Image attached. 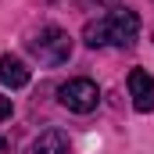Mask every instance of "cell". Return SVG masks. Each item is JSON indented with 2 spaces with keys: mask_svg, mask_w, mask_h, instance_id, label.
I'll return each mask as SVG.
<instances>
[{
  "mask_svg": "<svg viewBox=\"0 0 154 154\" xmlns=\"http://www.w3.org/2000/svg\"><path fill=\"white\" fill-rule=\"evenodd\" d=\"M136 36H140V18H136V11L118 7L115 14H108V43H115V47H133Z\"/></svg>",
  "mask_w": 154,
  "mask_h": 154,
  "instance_id": "obj_3",
  "label": "cell"
},
{
  "mask_svg": "<svg viewBox=\"0 0 154 154\" xmlns=\"http://www.w3.org/2000/svg\"><path fill=\"white\" fill-rule=\"evenodd\" d=\"M82 39H86L90 47H104V43H108V18L86 22V29H82Z\"/></svg>",
  "mask_w": 154,
  "mask_h": 154,
  "instance_id": "obj_7",
  "label": "cell"
},
{
  "mask_svg": "<svg viewBox=\"0 0 154 154\" xmlns=\"http://www.w3.org/2000/svg\"><path fill=\"white\" fill-rule=\"evenodd\" d=\"M57 100H61V108H68V111H75V115H86V111L97 108L100 90H97L93 79H68V82L57 90Z\"/></svg>",
  "mask_w": 154,
  "mask_h": 154,
  "instance_id": "obj_2",
  "label": "cell"
},
{
  "mask_svg": "<svg viewBox=\"0 0 154 154\" xmlns=\"http://www.w3.org/2000/svg\"><path fill=\"white\" fill-rule=\"evenodd\" d=\"M32 154H68V136H65L61 129H47V133L36 136Z\"/></svg>",
  "mask_w": 154,
  "mask_h": 154,
  "instance_id": "obj_6",
  "label": "cell"
},
{
  "mask_svg": "<svg viewBox=\"0 0 154 154\" xmlns=\"http://www.w3.org/2000/svg\"><path fill=\"white\" fill-rule=\"evenodd\" d=\"M129 93H133V104L136 111H154V79L143 72V68H133L129 72Z\"/></svg>",
  "mask_w": 154,
  "mask_h": 154,
  "instance_id": "obj_4",
  "label": "cell"
},
{
  "mask_svg": "<svg viewBox=\"0 0 154 154\" xmlns=\"http://www.w3.org/2000/svg\"><path fill=\"white\" fill-rule=\"evenodd\" d=\"M11 111H14L11 97H4V93H0V122H4V118H11Z\"/></svg>",
  "mask_w": 154,
  "mask_h": 154,
  "instance_id": "obj_8",
  "label": "cell"
},
{
  "mask_svg": "<svg viewBox=\"0 0 154 154\" xmlns=\"http://www.w3.org/2000/svg\"><path fill=\"white\" fill-rule=\"evenodd\" d=\"M97 7H118V0H93Z\"/></svg>",
  "mask_w": 154,
  "mask_h": 154,
  "instance_id": "obj_9",
  "label": "cell"
},
{
  "mask_svg": "<svg viewBox=\"0 0 154 154\" xmlns=\"http://www.w3.org/2000/svg\"><path fill=\"white\" fill-rule=\"evenodd\" d=\"M0 82L11 86V90H22V86H29V68H25L18 57L4 54V57H0Z\"/></svg>",
  "mask_w": 154,
  "mask_h": 154,
  "instance_id": "obj_5",
  "label": "cell"
},
{
  "mask_svg": "<svg viewBox=\"0 0 154 154\" xmlns=\"http://www.w3.org/2000/svg\"><path fill=\"white\" fill-rule=\"evenodd\" d=\"M32 54L39 57V65H50V68L54 65H65L72 57V36L65 29H57V25H47L32 39Z\"/></svg>",
  "mask_w": 154,
  "mask_h": 154,
  "instance_id": "obj_1",
  "label": "cell"
}]
</instances>
